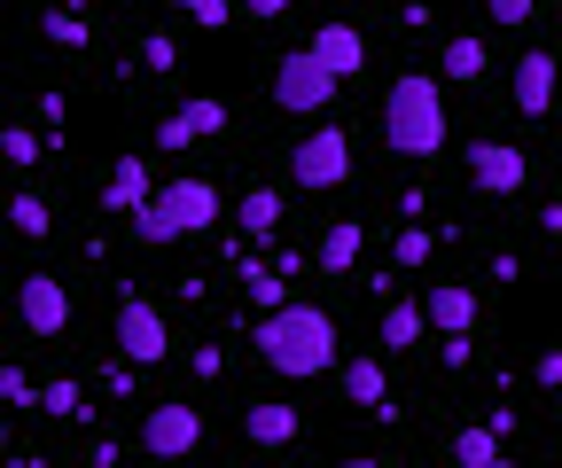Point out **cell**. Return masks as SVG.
<instances>
[{"label":"cell","instance_id":"6da1fadb","mask_svg":"<svg viewBox=\"0 0 562 468\" xmlns=\"http://www.w3.org/2000/svg\"><path fill=\"white\" fill-rule=\"evenodd\" d=\"M258 359H266L273 375H290V383L328 375V367H336V320H328L321 305H281V312H258Z\"/></svg>","mask_w":562,"mask_h":468},{"label":"cell","instance_id":"7a4b0ae2","mask_svg":"<svg viewBox=\"0 0 562 468\" xmlns=\"http://www.w3.org/2000/svg\"><path fill=\"white\" fill-rule=\"evenodd\" d=\"M203 227H220V187L195 180V172L149 187V204L133 212V242H149V250H172V242H188V235H203Z\"/></svg>","mask_w":562,"mask_h":468},{"label":"cell","instance_id":"3957f363","mask_svg":"<svg viewBox=\"0 0 562 468\" xmlns=\"http://www.w3.org/2000/svg\"><path fill=\"white\" fill-rule=\"evenodd\" d=\"M383 141H391V157H438L446 149V87L406 71L383 94Z\"/></svg>","mask_w":562,"mask_h":468},{"label":"cell","instance_id":"277c9868","mask_svg":"<svg viewBox=\"0 0 562 468\" xmlns=\"http://www.w3.org/2000/svg\"><path fill=\"white\" fill-rule=\"evenodd\" d=\"M117 352H125V367H165L172 359V320L149 297H117Z\"/></svg>","mask_w":562,"mask_h":468},{"label":"cell","instance_id":"5b68a950","mask_svg":"<svg viewBox=\"0 0 562 468\" xmlns=\"http://www.w3.org/2000/svg\"><path fill=\"white\" fill-rule=\"evenodd\" d=\"M290 180L313 187V195L321 187H344L351 180V133L344 125H313L305 141H297V157H290Z\"/></svg>","mask_w":562,"mask_h":468},{"label":"cell","instance_id":"8992f818","mask_svg":"<svg viewBox=\"0 0 562 468\" xmlns=\"http://www.w3.org/2000/svg\"><path fill=\"white\" fill-rule=\"evenodd\" d=\"M336 94H344V87H336V79L321 71L313 55H281V71H273V102L290 110V117H321V110H328Z\"/></svg>","mask_w":562,"mask_h":468},{"label":"cell","instance_id":"52a82bcc","mask_svg":"<svg viewBox=\"0 0 562 468\" xmlns=\"http://www.w3.org/2000/svg\"><path fill=\"white\" fill-rule=\"evenodd\" d=\"M469 187L476 195H524L531 187V157L508 141H469Z\"/></svg>","mask_w":562,"mask_h":468},{"label":"cell","instance_id":"ba28073f","mask_svg":"<svg viewBox=\"0 0 562 468\" xmlns=\"http://www.w3.org/2000/svg\"><path fill=\"white\" fill-rule=\"evenodd\" d=\"M140 445H149V460H188L203 445V414L180 407V398H172V407H149V414H140Z\"/></svg>","mask_w":562,"mask_h":468},{"label":"cell","instance_id":"9c48e42d","mask_svg":"<svg viewBox=\"0 0 562 468\" xmlns=\"http://www.w3.org/2000/svg\"><path fill=\"white\" fill-rule=\"evenodd\" d=\"M16 320L32 328L40 344L63 336V328H70V289H63L55 274H24V282H16Z\"/></svg>","mask_w":562,"mask_h":468},{"label":"cell","instance_id":"30bf717a","mask_svg":"<svg viewBox=\"0 0 562 468\" xmlns=\"http://www.w3.org/2000/svg\"><path fill=\"white\" fill-rule=\"evenodd\" d=\"M508 102H516L524 117H547V110L562 102V62H554L547 47H531V55L516 62V79H508Z\"/></svg>","mask_w":562,"mask_h":468},{"label":"cell","instance_id":"8fae6325","mask_svg":"<svg viewBox=\"0 0 562 468\" xmlns=\"http://www.w3.org/2000/svg\"><path fill=\"white\" fill-rule=\"evenodd\" d=\"M220 125H227V102H220V94H195V102H180V110L157 125V149L180 157V149H195L203 133H220Z\"/></svg>","mask_w":562,"mask_h":468},{"label":"cell","instance_id":"7c38bea8","mask_svg":"<svg viewBox=\"0 0 562 468\" xmlns=\"http://www.w3.org/2000/svg\"><path fill=\"white\" fill-rule=\"evenodd\" d=\"M305 55L321 62V71H328L336 87H344V79H360V71H368V39H360V32H351V24H321Z\"/></svg>","mask_w":562,"mask_h":468},{"label":"cell","instance_id":"4fadbf2b","mask_svg":"<svg viewBox=\"0 0 562 468\" xmlns=\"http://www.w3.org/2000/svg\"><path fill=\"white\" fill-rule=\"evenodd\" d=\"M422 320H430L438 336H469V328H476V289H469V282H430Z\"/></svg>","mask_w":562,"mask_h":468},{"label":"cell","instance_id":"5bb4252c","mask_svg":"<svg viewBox=\"0 0 562 468\" xmlns=\"http://www.w3.org/2000/svg\"><path fill=\"white\" fill-rule=\"evenodd\" d=\"M140 204H149V157H117V172L102 180V212L133 219Z\"/></svg>","mask_w":562,"mask_h":468},{"label":"cell","instance_id":"9a60e30c","mask_svg":"<svg viewBox=\"0 0 562 468\" xmlns=\"http://www.w3.org/2000/svg\"><path fill=\"white\" fill-rule=\"evenodd\" d=\"M344 398L360 414H391L383 398H391V375H383V359H344Z\"/></svg>","mask_w":562,"mask_h":468},{"label":"cell","instance_id":"2e32d148","mask_svg":"<svg viewBox=\"0 0 562 468\" xmlns=\"http://www.w3.org/2000/svg\"><path fill=\"white\" fill-rule=\"evenodd\" d=\"M360 242H368V235H360V219H328V235H321L313 265H321V274H336V282H344L351 265H360Z\"/></svg>","mask_w":562,"mask_h":468},{"label":"cell","instance_id":"e0dca14e","mask_svg":"<svg viewBox=\"0 0 562 468\" xmlns=\"http://www.w3.org/2000/svg\"><path fill=\"white\" fill-rule=\"evenodd\" d=\"M243 430H250V445H290L305 422H297V407H273V398H258V407L243 414Z\"/></svg>","mask_w":562,"mask_h":468},{"label":"cell","instance_id":"ac0fdd59","mask_svg":"<svg viewBox=\"0 0 562 468\" xmlns=\"http://www.w3.org/2000/svg\"><path fill=\"white\" fill-rule=\"evenodd\" d=\"M235 219H243V235H250V242H273V235H281V187H250Z\"/></svg>","mask_w":562,"mask_h":468},{"label":"cell","instance_id":"d6986e66","mask_svg":"<svg viewBox=\"0 0 562 468\" xmlns=\"http://www.w3.org/2000/svg\"><path fill=\"white\" fill-rule=\"evenodd\" d=\"M453 460H461V468H508V460H501V437H492L484 422H461V437H453Z\"/></svg>","mask_w":562,"mask_h":468},{"label":"cell","instance_id":"ffe728a7","mask_svg":"<svg viewBox=\"0 0 562 468\" xmlns=\"http://www.w3.org/2000/svg\"><path fill=\"white\" fill-rule=\"evenodd\" d=\"M446 79H453V87H476V79H484V39H476V32L446 39Z\"/></svg>","mask_w":562,"mask_h":468},{"label":"cell","instance_id":"44dd1931","mask_svg":"<svg viewBox=\"0 0 562 468\" xmlns=\"http://www.w3.org/2000/svg\"><path fill=\"white\" fill-rule=\"evenodd\" d=\"M422 305H383V352H406V344H422Z\"/></svg>","mask_w":562,"mask_h":468},{"label":"cell","instance_id":"7402d4cb","mask_svg":"<svg viewBox=\"0 0 562 468\" xmlns=\"http://www.w3.org/2000/svg\"><path fill=\"white\" fill-rule=\"evenodd\" d=\"M243 282H250V305H258V312H281V305H290V297H281V289H290V282H281V274H273V265H250V274H243Z\"/></svg>","mask_w":562,"mask_h":468},{"label":"cell","instance_id":"603a6c76","mask_svg":"<svg viewBox=\"0 0 562 468\" xmlns=\"http://www.w3.org/2000/svg\"><path fill=\"white\" fill-rule=\"evenodd\" d=\"M9 227H16V235H32V242H40V235H47V227H55V212H47V204H40V195H16V204H9Z\"/></svg>","mask_w":562,"mask_h":468},{"label":"cell","instance_id":"cb8c5ba5","mask_svg":"<svg viewBox=\"0 0 562 468\" xmlns=\"http://www.w3.org/2000/svg\"><path fill=\"white\" fill-rule=\"evenodd\" d=\"M0 157H9V164H24V172H32V164H40L47 149L32 141V125H0Z\"/></svg>","mask_w":562,"mask_h":468},{"label":"cell","instance_id":"d4e9b609","mask_svg":"<svg viewBox=\"0 0 562 468\" xmlns=\"http://www.w3.org/2000/svg\"><path fill=\"white\" fill-rule=\"evenodd\" d=\"M40 414H55V422H79L87 407H79V383H47L40 390Z\"/></svg>","mask_w":562,"mask_h":468},{"label":"cell","instance_id":"484cf974","mask_svg":"<svg viewBox=\"0 0 562 468\" xmlns=\"http://www.w3.org/2000/svg\"><path fill=\"white\" fill-rule=\"evenodd\" d=\"M180 16H188V24H203V32H220V24L235 16V0H180Z\"/></svg>","mask_w":562,"mask_h":468},{"label":"cell","instance_id":"4316f807","mask_svg":"<svg viewBox=\"0 0 562 468\" xmlns=\"http://www.w3.org/2000/svg\"><path fill=\"white\" fill-rule=\"evenodd\" d=\"M40 32H47V39H55V47H87V39H94V32H87V24H79V16H70V9H55V16H47V24H40Z\"/></svg>","mask_w":562,"mask_h":468},{"label":"cell","instance_id":"83f0119b","mask_svg":"<svg viewBox=\"0 0 562 468\" xmlns=\"http://www.w3.org/2000/svg\"><path fill=\"white\" fill-rule=\"evenodd\" d=\"M0 407H40V390L24 367H0Z\"/></svg>","mask_w":562,"mask_h":468},{"label":"cell","instance_id":"f1b7e54d","mask_svg":"<svg viewBox=\"0 0 562 468\" xmlns=\"http://www.w3.org/2000/svg\"><path fill=\"white\" fill-rule=\"evenodd\" d=\"M140 62H149V71H172V62H180V47H172L165 32H149V39H140Z\"/></svg>","mask_w":562,"mask_h":468},{"label":"cell","instance_id":"f546056e","mask_svg":"<svg viewBox=\"0 0 562 468\" xmlns=\"http://www.w3.org/2000/svg\"><path fill=\"white\" fill-rule=\"evenodd\" d=\"M398 265H430V235L422 227H398Z\"/></svg>","mask_w":562,"mask_h":468},{"label":"cell","instance_id":"4dcf8cb0","mask_svg":"<svg viewBox=\"0 0 562 468\" xmlns=\"http://www.w3.org/2000/svg\"><path fill=\"white\" fill-rule=\"evenodd\" d=\"M531 9H539V0H484L492 24H531Z\"/></svg>","mask_w":562,"mask_h":468},{"label":"cell","instance_id":"1f68e13d","mask_svg":"<svg viewBox=\"0 0 562 468\" xmlns=\"http://www.w3.org/2000/svg\"><path fill=\"white\" fill-rule=\"evenodd\" d=\"M531 383H539V390H562V344H554V352H539V359H531Z\"/></svg>","mask_w":562,"mask_h":468},{"label":"cell","instance_id":"d6a6232c","mask_svg":"<svg viewBox=\"0 0 562 468\" xmlns=\"http://www.w3.org/2000/svg\"><path fill=\"white\" fill-rule=\"evenodd\" d=\"M281 9H290V0H250V16H258V24H273Z\"/></svg>","mask_w":562,"mask_h":468},{"label":"cell","instance_id":"836d02e7","mask_svg":"<svg viewBox=\"0 0 562 468\" xmlns=\"http://www.w3.org/2000/svg\"><path fill=\"white\" fill-rule=\"evenodd\" d=\"M344 468H383V460H375V453H351V460H344Z\"/></svg>","mask_w":562,"mask_h":468},{"label":"cell","instance_id":"e575fe53","mask_svg":"<svg viewBox=\"0 0 562 468\" xmlns=\"http://www.w3.org/2000/svg\"><path fill=\"white\" fill-rule=\"evenodd\" d=\"M0 445H9V430H0Z\"/></svg>","mask_w":562,"mask_h":468},{"label":"cell","instance_id":"d590c367","mask_svg":"<svg viewBox=\"0 0 562 468\" xmlns=\"http://www.w3.org/2000/svg\"><path fill=\"white\" fill-rule=\"evenodd\" d=\"M554 398H562V390H554Z\"/></svg>","mask_w":562,"mask_h":468},{"label":"cell","instance_id":"8d00e7d4","mask_svg":"<svg viewBox=\"0 0 562 468\" xmlns=\"http://www.w3.org/2000/svg\"><path fill=\"white\" fill-rule=\"evenodd\" d=\"M554 468H562V460H554Z\"/></svg>","mask_w":562,"mask_h":468}]
</instances>
